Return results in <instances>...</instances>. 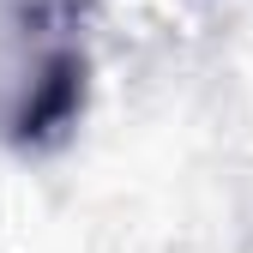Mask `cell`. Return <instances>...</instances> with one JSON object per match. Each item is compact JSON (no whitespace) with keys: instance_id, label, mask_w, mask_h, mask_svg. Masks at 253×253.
I'll return each instance as SVG.
<instances>
[{"instance_id":"6da1fadb","label":"cell","mask_w":253,"mask_h":253,"mask_svg":"<svg viewBox=\"0 0 253 253\" xmlns=\"http://www.w3.org/2000/svg\"><path fill=\"white\" fill-rule=\"evenodd\" d=\"M84 84H90L84 54L79 48H48L37 79H30V90H24V103L12 109V145H48V139H60L79 121V109H84Z\"/></svg>"}]
</instances>
